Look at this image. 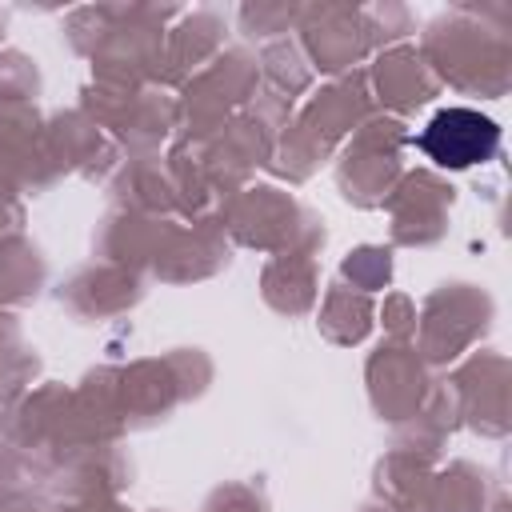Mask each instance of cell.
I'll return each mask as SVG.
<instances>
[{
	"instance_id": "1",
	"label": "cell",
	"mask_w": 512,
	"mask_h": 512,
	"mask_svg": "<svg viewBox=\"0 0 512 512\" xmlns=\"http://www.w3.org/2000/svg\"><path fill=\"white\" fill-rule=\"evenodd\" d=\"M496 144H500L496 120H488L476 108H444L420 132V148L440 168H472V164H484L496 152Z\"/></svg>"
}]
</instances>
